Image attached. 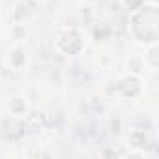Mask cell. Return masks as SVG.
<instances>
[{"label": "cell", "mask_w": 159, "mask_h": 159, "mask_svg": "<svg viewBox=\"0 0 159 159\" xmlns=\"http://www.w3.org/2000/svg\"><path fill=\"white\" fill-rule=\"evenodd\" d=\"M88 38L86 32L79 26H67L64 30H60V34L54 39V47L60 54L64 56H77L86 49Z\"/></svg>", "instance_id": "7a4b0ae2"}, {"label": "cell", "mask_w": 159, "mask_h": 159, "mask_svg": "<svg viewBox=\"0 0 159 159\" xmlns=\"http://www.w3.org/2000/svg\"><path fill=\"white\" fill-rule=\"evenodd\" d=\"M0 25H2V21H0Z\"/></svg>", "instance_id": "7c38bea8"}, {"label": "cell", "mask_w": 159, "mask_h": 159, "mask_svg": "<svg viewBox=\"0 0 159 159\" xmlns=\"http://www.w3.org/2000/svg\"><path fill=\"white\" fill-rule=\"evenodd\" d=\"M25 131L30 133V135H39L45 131L47 127V120L41 112H32V114H26L25 116V124H23Z\"/></svg>", "instance_id": "5b68a950"}, {"label": "cell", "mask_w": 159, "mask_h": 159, "mask_svg": "<svg viewBox=\"0 0 159 159\" xmlns=\"http://www.w3.org/2000/svg\"><path fill=\"white\" fill-rule=\"evenodd\" d=\"M28 64H30V54H28V51H26L25 47L15 45V47L8 52V66H10L11 69L23 71V69L28 67Z\"/></svg>", "instance_id": "277c9868"}, {"label": "cell", "mask_w": 159, "mask_h": 159, "mask_svg": "<svg viewBox=\"0 0 159 159\" xmlns=\"http://www.w3.org/2000/svg\"><path fill=\"white\" fill-rule=\"evenodd\" d=\"M127 30L135 43L148 47L159 41V8L153 2H146L139 10L129 13Z\"/></svg>", "instance_id": "6da1fadb"}, {"label": "cell", "mask_w": 159, "mask_h": 159, "mask_svg": "<svg viewBox=\"0 0 159 159\" xmlns=\"http://www.w3.org/2000/svg\"><path fill=\"white\" fill-rule=\"evenodd\" d=\"M116 90L125 98V99H133L142 92V81H140V75L135 73H127L125 77H122L120 81L116 83Z\"/></svg>", "instance_id": "3957f363"}, {"label": "cell", "mask_w": 159, "mask_h": 159, "mask_svg": "<svg viewBox=\"0 0 159 159\" xmlns=\"http://www.w3.org/2000/svg\"><path fill=\"white\" fill-rule=\"evenodd\" d=\"M148 49V54H144L142 58H144V64L150 67V69H157L159 67V54H157V43L155 45H148L146 47Z\"/></svg>", "instance_id": "ba28073f"}, {"label": "cell", "mask_w": 159, "mask_h": 159, "mask_svg": "<svg viewBox=\"0 0 159 159\" xmlns=\"http://www.w3.org/2000/svg\"><path fill=\"white\" fill-rule=\"evenodd\" d=\"M146 144H148V137L142 129H131L127 133V146L131 150H144Z\"/></svg>", "instance_id": "8992f818"}, {"label": "cell", "mask_w": 159, "mask_h": 159, "mask_svg": "<svg viewBox=\"0 0 159 159\" xmlns=\"http://www.w3.org/2000/svg\"><path fill=\"white\" fill-rule=\"evenodd\" d=\"M122 2V6H124V10H127V13H131V11H135V10H139L140 6H144L148 0H120Z\"/></svg>", "instance_id": "8fae6325"}, {"label": "cell", "mask_w": 159, "mask_h": 159, "mask_svg": "<svg viewBox=\"0 0 159 159\" xmlns=\"http://www.w3.org/2000/svg\"><path fill=\"white\" fill-rule=\"evenodd\" d=\"M8 111H10V114H13V116L21 118V116H26L30 109H28V103H26V99L17 96V98L10 99V103H8Z\"/></svg>", "instance_id": "52a82bcc"}, {"label": "cell", "mask_w": 159, "mask_h": 159, "mask_svg": "<svg viewBox=\"0 0 159 159\" xmlns=\"http://www.w3.org/2000/svg\"><path fill=\"white\" fill-rule=\"evenodd\" d=\"M144 67H146V64H144V58H142L140 54H131V56L127 58V71H129V73L140 75Z\"/></svg>", "instance_id": "9c48e42d"}, {"label": "cell", "mask_w": 159, "mask_h": 159, "mask_svg": "<svg viewBox=\"0 0 159 159\" xmlns=\"http://www.w3.org/2000/svg\"><path fill=\"white\" fill-rule=\"evenodd\" d=\"M23 155H25V157H51V152L43 150V148L38 146V144H30L28 148L23 150Z\"/></svg>", "instance_id": "30bf717a"}]
</instances>
